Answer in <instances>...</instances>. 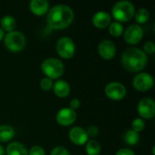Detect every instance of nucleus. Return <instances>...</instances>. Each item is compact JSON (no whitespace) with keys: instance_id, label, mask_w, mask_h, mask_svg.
Here are the masks:
<instances>
[{"instance_id":"f257e3e1","label":"nucleus","mask_w":155,"mask_h":155,"mask_svg":"<svg viewBox=\"0 0 155 155\" xmlns=\"http://www.w3.org/2000/svg\"><path fill=\"white\" fill-rule=\"evenodd\" d=\"M74 15L72 8L65 5H56L48 10L46 22L50 28L60 30L70 25Z\"/></svg>"},{"instance_id":"f03ea898","label":"nucleus","mask_w":155,"mask_h":155,"mask_svg":"<svg viewBox=\"0 0 155 155\" xmlns=\"http://www.w3.org/2000/svg\"><path fill=\"white\" fill-rule=\"evenodd\" d=\"M147 54L140 48L131 47L122 55V65L129 72H140L147 64Z\"/></svg>"},{"instance_id":"7ed1b4c3","label":"nucleus","mask_w":155,"mask_h":155,"mask_svg":"<svg viewBox=\"0 0 155 155\" xmlns=\"http://www.w3.org/2000/svg\"><path fill=\"white\" fill-rule=\"evenodd\" d=\"M135 14L134 5L126 0L119 1L115 3L112 8V15L119 23H124L130 21Z\"/></svg>"},{"instance_id":"20e7f679","label":"nucleus","mask_w":155,"mask_h":155,"mask_svg":"<svg viewBox=\"0 0 155 155\" xmlns=\"http://www.w3.org/2000/svg\"><path fill=\"white\" fill-rule=\"evenodd\" d=\"M41 69L45 77L51 80L60 78L64 72V64L61 60L53 57L45 59L41 64Z\"/></svg>"},{"instance_id":"39448f33","label":"nucleus","mask_w":155,"mask_h":155,"mask_svg":"<svg viewBox=\"0 0 155 155\" xmlns=\"http://www.w3.org/2000/svg\"><path fill=\"white\" fill-rule=\"evenodd\" d=\"M4 42L5 47L13 53L21 52L26 44L25 35L19 31H12L7 33L4 37Z\"/></svg>"},{"instance_id":"423d86ee","label":"nucleus","mask_w":155,"mask_h":155,"mask_svg":"<svg viewBox=\"0 0 155 155\" xmlns=\"http://www.w3.org/2000/svg\"><path fill=\"white\" fill-rule=\"evenodd\" d=\"M56 51L62 58L71 59L75 54V45L70 37H61L56 43Z\"/></svg>"},{"instance_id":"0eeeda50","label":"nucleus","mask_w":155,"mask_h":155,"mask_svg":"<svg viewBox=\"0 0 155 155\" xmlns=\"http://www.w3.org/2000/svg\"><path fill=\"white\" fill-rule=\"evenodd\" d=\"M124 39L129 45L139 44L144 35L143 28L138 24H133L129 25L125 31H124Z\"/></svg>"},{"instance_id":"6e6552de","label":"nucleus","mask_w":155,"mask_h":155,"mask_svg":"<svg viewBox=\"0 0 155 155\" xmlns=\"http://www.w3.org/2000/svg\"><path fill=\"white\" fill-rule=\"evenodd\" d=\"M126 87L119 82H112L106 84L104 88V94L106 96L114 101H120L126 95Z\"/></svg>"},{"instance_id":"1a4fd4ad","label":"nucleus","mask_w":155,"mask_h":155,"mask_svg":"<svg viewBox=\"0 0 155 155\" xmlns=\"http://www.w3.org/2000/svg\"><path fill=\"white\" fill-rule=\"evenodd\" d=\"M137 112L142 119H153L155 115V103L153 99L149 97L142 99L138 103Z\"/></svg>"},{"instance_id":"9d476101","label":"nucleus","mask_w":155,"mask_h":155,"mask_svg":"<svg viewBox=\"0 0 155 155\" xmlns=\"http://www.w3.org/2000/svg\"><path fill=\"white\" fill-rule=\"evenodd\" d=\"M134 87L140 92H146L153 88V78L148 73H139L133 80Z\"/></svg>"},{"instance_id":"9b49d317","label":"nucleus","mask_w":155,"mask_h":155,"mask_svg":"<svg viewBox=\"0 0 155 155\" xmlns=\"http://www.w3.org/2000/svg\"><path fill=\"white\" fill-rule=\"evenodd\" d=\"M76 120V113L71 108H62L56 114V122L61 126H70Z\"/></svg>"},{"instance_id":"f8f14e48","label":"nucleus","mask_w":155,"mask_h":155,"mask_svg":"<svg viewBox=\"0 0 155 155\" xmlns=\"http://www.w3.org/2000/svg\"><path fill=\"white\" fill-rule=\"evenodd\" d=\"M98 53L103 59L112 60L116 54V46L111 40H103L98 45Z\"/></svg>"},{"instance_id":"ddd939ff","label":"nucleus","mask_w":155,"mask_h":155,"mask_svg":"<svg viewBox=\"0 0 155 155\" xmlns=\"http://www.w3.org/2000/svg\"><path fill=\"white\" fill-rule=\"evenodd\" d=\"M68 136H69L70 141L74 144L78 145V146L84 145L89 140V136L86 133V130H84V128H82L80 126L73 127L69 131Z\"/></svg>"},{"instance_id":"4468645a","label":"nucleus","mask_w":155,"mask_h":155,"mask_svg":"<svg viewBox=\"0 0 155 155\" xmlns=\"http://www.w3.org/2000/svg\"><path fill=\"white\" fill-rule=\"evenodd\" d=\"M93 25L98 29H104L111 24V15L105 11L96 12L92 19Z\"/></svg>"},{"instance_id":"2eb2a0df","label":"nucleus","mask_w":155,"mask_h":155,"mask_svg":"<svg viewBox=\"0 0 155 155\" xmlns=\"http://www.w3.org/2000/svg\"><path fill=\"white\" fill-rule=\"evenodd\" d=\"M29 9L34 15L42 16L48 12L49 3L46 0H32L29 3Z\"/></svg>"},{"instance_id":"dca6fc26","label":"nucleus","mask_w":155,"mask_h":155,"mask_svg":"<svg viewBox=\"0 0 155 155\" xmlns=\"http://www.w3.org/2000/svg\"><path fill=\"white\" fill-rule=\"evenodd\" d=\"M54 93L57 97L65 98L69 95L71 88L69 84L64 80H57L53 85Z\"/></svg>"},{"instance_id":"f3484780","label":"nucleus","mask_w":155,"mask_h":155,"mask_svg":"<svg viewBox=\"0 0 155 155\" xmlns=\"http://www.w3.org/2000/svg\"><path fill=\"white\" fill-rule=\"evenodd\" d=\"M6 155H28L26 147L19 142L10 143L5 150Z\"/></svg>"},{"instance_id":"a211bd4d","label":"nucleus","mask_w":155,"mask_h":155,"mask_svg":"<svg viewBox=\"0 0 155 155\" xmlns=\"http://www.w3.org/2000/svg\"><path fill=\"white\" fill-rule=\"evenodd\" d=\"M15 137V130L7 124L0 125V143H7Z\"/></svg>"},{"instance_id":"6ab92c4d","label":"nucleus","mask_w":155,"mask_h":155,"mask_svg":"<svg viewBox=\"0 0 155 155\" xmlns=\"http://www.w3.org/2000/svg\"><path fill=\"white\" fill-rule=\"evenodd\" d=\"M1 28L3 29V31H6L7 33L15 31V27H16V20L11 16V15H5L2 19H1Z\"/></svg>"},{"instance_id":"aec40b11","label":"nucleus","mask_w":155,"mask_h":155,"mask_svg":"<svg viewBox=\"0 0 155 155\" xmlns=\"http://www.w3.org/2000/svg\"><path fill=\"white\" fill-rule=\"evenodd\" d=\"M124 142L130 145V146H134L136 144H138V143L140 142V135L138 133L134 132L132 129L127 130L124 134Z\"/></svg>"},{"instance_id":"412c9836","label":"nucleus","mask_w":155,"mask_h":155,"mask_svg":"<svg viewBox=\"0 0 155 155\" xmlns=\"http://www.w3.org/2000/svg\"><path fill=\"white\" fill-rule=\"evenodd\" d=\"M101 145L98 141L94 139L88 140L85 143V152L87 155H99L101 153Z\"/></svg>"},{"instance_id":"4be33fe9","label":"nucleus","mask_w":155,"mask_h":155,"mask_svg":"<svg viewBox=\"0 0 155 155\" xmlns=\"http://www.w3.org/2000/svg\"><path fill=\"white\" fill-rule=\"evenodd\" d=\"M134 17H135V20H136V22L138 23L139 25H143V24H145L150 18V12L146 8H140L134 14Z\"/></svg>"},{"instance_id":"5701e85b","label":"nucleus","mask_w":155,"mask_h":155,"mask_svg":"<svg viewBox=\"0 0 155 155\" xmlns=\"http://www.w3.org/2000/svg\"><path fill=\"white\" fill-rule=\"evenodd\" d=\"M109 34L114 37H119L124 34V26L119 22H112L109 25Z\"/></svg>"},{"instance_id":"b1692460","label":"nucleus","mask_w":155,"mask_h":155,"mask_svg":"<svg viewBox=\"0 0 155 155\" xmlns=\"http://www.w3.org/2000/svg\"><path fill=\"white\" fill-rule=\"evenodd\" d=\"M145 127V123L143 121V119L142 118H135L133 122H132V130H134L136 133H141L143 131Z\"/></svg>"},{"instance_id":"393cba45","label":"nucleus","mask_w":155,"mask_h":155,"mask_svg":"<svg viewBox=\"0 0 155 155\" xmlns=\"http://www.w3.org/2000/svg\"><path fill=\"white\" fill-rule=\"evenodd\" d=\"M53 85H54L53 80L47 78V77H44L40 81V87L44 91H49V90H51L53 88Z\"/></svg>"},{"instance_id":"a878e982","label":"nucleus","mask_w":155,"mask_h":155,"mask_svg":"<svg viewBox=\"0 0 155 155\" xmlns=\"http://www.w3.org/2000/svg\"><path fill=\"white\" fill-rule=\"evenodd\" d=\"M143 52L147 54H153L155 53V45L153 41L146 42L143 45Z\"/></svg>"},{"instance_id":"bb28decb","label":"nucleus","mask_w":155,"mask_h":155,"mask_svg":"<svg viewBox=\"0 0 155 155\" xmlns=\"http://www.w3.org/2000/svg\"><path fill=\"white\" fill-rule=\"evenodd\" d=\"M28 155H45V151L43 147L35 145L28 151Z\"/></svg>"},{"instance_id":"cd10ccee","label":"nucleus","mask_w":155,"mask_h":155,"mask_svg":"<svg viewBox=\"0 0 155 155\" xmlns=\"http://www.w3.org/2000/svg\"><path fill=\"white\" fill-rule=\"evenodd\" d=\"M50 155H70V153L66 148L63 146H56L52 150Z\"/></svg>"},{"instance_id":"c85d7f7f","label":"nucleus","mask_w":155,"mask_h":155,"mask_svg":"<svg viewBox=\"0 0 155 155\" xmlns=\"http://www.w3.org/2000/svg\"><path fill=\"white\" fill-rule=\"evenodd\" d=\"M86 133L88 134V136H91V137H95L99 134V129L98 127L94 126V125H91L88 127V129L86 130Z\"/></svg>"},{"instance_id":"c756f323","label":"nucleus","mask_w":155,"mask_h":155,"mask_svg":"<svg viewBox=\"0 0 155 155\" xmlns=\"http://www.w3.org/2000/svg\"><path fill=\"white\" fill-rule=\"evenodd\" d=\"M80 105H81V102H80V100L77 99V98H74V99L70 102V108H71L72 110H74V111L77 110V109L80 107Z\"/></svg>"},{"instance_id":"7c9ffc66","label":"nucleus","mask_w":155,"mask_h":155,"mask_svg":"<svg viewBox=\"0 0 155 155\" xmlns=\"http://www.w3.org/2000/svg\"><path fill=\"white\" fill-rule=\"evenodd\" d=\"M115 155H135V153L129 148H122L119 151H117Z\"/></svg>"},{"instance_id":"2f4dec72","label":"nucleus","mask_w":155,"mask_h":155,"mask_svg":"<svg viewBox=\"0 0 155 155\" xmlns=\"http://www.w3.org/2000/svg\"><path fill=\"white\" fill-rule=\"evenodd\" d=\"M5 37V32L3 31V29L0 27V41Z\"/></svg>"},{"instance_id":"473e14b6","label":"nucleus","mask_w":155,"mask_h":155,"mask_svg":"<svg viewBox=\"0 0 155 155\" xmlns=\"http://www.w3.org/2000/svg\"><path fill=\"white\" fill-rule=\"evenodd\" d=\"M4 154H5V149H4V147L0 144V155Z\"/></svg>"}]
</instances>
